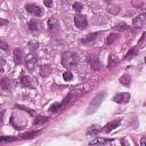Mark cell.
<instances>
[{"label":"cell","instance_id":"cell-3","mask_svg":"<svg viewBox=\"0 0 146 146\" xmlns=\"http://www.w3.org/2000/svg\"><path fill=\"white\" fill-rule=\"evenodd\" d=\"M88 90H89V84L82 83V84H79V86H75L74 88H72V90L70 92L73 96V98H76V97H80V96L87 94Z\"/></svg>","mask_w":146,"mask_h":146},{"label":"cell","instance_id":"cell-19","mask_svg":"<svg viewBox=\"0 0 146 146\" xmlns=\"http://www.w3.org/2000/svg\"><path fill=\"white\" fill-rule=\"evenodd\" d=\"M100 130H102L100 127L97 125V124H95V125H91V127L88 128L87 133H88V135H91V136H95V135H97L98 132H100Z\"/></svg>","mask_w":146,"mask_h":146},{"label":"cell","instance_id":"cell-5","mask_svg":"<svg viewBox=\"0 0 146 146\" xmlns=\"http://www.w3.org/2000/svg\"><path fill=\"white\" fill-rule=\"evenodd\" d=\"M74 24L75 26L79 29V30H83L87 27L88 25V21H87V17L84 15H81V14H76L74 16Z\"/></svg>","mask_w":146,"mask_h":146},{"label":"cell","instance_id":"cell-28","mask_svg":"<svg viewBox=\"0 0 146 146\" xmlns=\"http://www.w3.org/2000/svg\"><path fill=\"white\" fill-rule=\"evenodd\" d=\"M128 25L127 24H124V23H119L117 25H115L114 26V29L115 30H119V31H125V30H128Z\"/></svg>","mask_w":146,"mask_h":146},{"label":"cell","instance_id":"cell-4","mask_svg":"<svg viewBox=\"0 0 146 146\" xmlns=\"http://www.w3.org/2000/svg\"><path fill=\"white\" fill-rule=\"evenodd\" d=\"M25 9H26L27 13H30L31 15L36 16V17H40V16H42V14H43L41 7H40L39 5H35V3H27V5L25 6Z\"/></svg>","mask_w":146,"mask_h":146},{"label":"cell","instance_id":"cell-23","mask_svg":"<svg viewBox=\"0 0 146 146\" xmlns=\"http://www.w3.org/2000/svg\"><path fill=\"white\" fill-rule=\"evenodd\" d=\"M137 52H138V48H137V47L131 48V49L127 52V55L124 56V59H130V58H132L135 55H137Z\"/></svg>","mask_w":146,"mask_h":146},{"label":"cell","instance_id":"cell-10","mask_svg":"<svg viewBox=\"0 0 146 146\" xmlns=\"http://www.w3.org/2000/svg\"><path fill=\"white\" fill-rule=\"evenodd\" d=\"M25 65L29 70H33L34 66L36 65V57L34 55H29L25 59Z\"/></svg>","mask_w":146,"mask_h":146},{"label":"cell","instance_id":"cell-18","mask_svg":"<svg viewBox=\"0 0 146 146\" xmlns=\"http://www.w3.org/2000/svg\"><path fill=\"white\" fill-rule=\"evenodd\" d=\"M119 63V59H117V57L115 56V55H110V57H108V65H107V67L108 68H113L114 66H116V64Z\"/></svg>","mask_w":146,"mask_h":146},{"label":"cell","instance_id":"cell-35","mask_svg":"<svg viewBox=\"0 0 146 146\" xmlns=\"http://www.w3.org/2000/svg\"><path fill=\"white\" fill-rule=\"evenodd\" d=\"M145 63H146V57H145Z\"/></svg>","mask_w":146,"mask_h":146},{"label":"cell","instance_id":"cell-6","mask_svg":"<svg viewBox=\"0 0 146 146\" xmlns=\"http://www.w3.org/2000/svg\"><path fill=\"white\" fill-rule=\"evenodd\" d=\"M130 100V94L129 92H117L113 96V102L117 104H125Z\"/></svg>","mask_w":146,"mask_h":146},{"label":"cell","instance_id":"cell-25","mask_svg":"<svg viewBox=\"0 0 146 146\" xmlns=\"http://www.w3.org/2000/svg\"><path fill=\"white\" fill-rule=\"evenodd\" d=\"M131 2H132V6L133 7L140 8V7H143L146 3V0H131Z\"/></svg>","mask_w":146,"mask_h":146},{"label":"cell","instance_id":"cell-1","mask_svg":"<svg viewBox=\"0 0 146 146\" xmlns=\"http://www.w3.org/2000/svg\"><path fill=\"white\" fill-rule=\"evenodd\" d=\"M62 65L66 68H72L78 65L79 56L73 51H65L62 54Z\"/></svg>","mask_w":146,"mask_h":146},{"label":"cell","instance_id":"cell-13","mask_svg":"<svg viewBox=\"0 0 146 146\" xmlns=\"http://www.w3.org/2000/svg\"><path fill=\"white\" fill-rule=\"evenodd\" d=\"M89 65H90V67L94 71H97V70L100 68V62H99V59L96 56L95 57H91V59H89Z\"/></svg>","mask_w":146,"mask_h":146},{"label":"cell","instance_id":"cell-29","mask_svg":"<svg viewBox=\"0 0 146 146\" xmlns=\"http://www.w3.org/2000/svg\"><path fill=\"white\" fill-rule=\"evenodd\" d=\"M72 7H73V9H74L75 11H81V10H82V8H83L82 3H80V2H74Z\"/></svg>","mask_w":146,"mask_h":146},{"label":"cell","instance_id":"cell-9","mask_svg":"<svg viewBox=\"0 0 146 146\" xmlns=\"http://www.w3.org/2000/svg\"><path fill=\"white\" fill-rule=\"evenodd\" d=\"M120 123H121V120H114V121H111L110 123H107V124L104 127L103 131L106 132V133H108V132H111L112 130H114L116 127H119Z\"/></svg>","mask_w":146,"mask_h":146},{"label":"cell","instance_id":"cell-34","mask_svg":"<svg viewBox=\"0 0 146 146\" xmlns=\"http://www.w3.org/2000/svg\"><path fill=\"white\" fill-rule=\"evenodd\" d=\"M105 1H106V2H111L112 0H105Z\"/></svg>","mask_w":146,"mask_h":146},{"label":"cell","instance_id":"cell-21","mask_svg":"<svg viewBox=\"0 0 146 146\" xmlns=\"http://www.w3.org/2000/svg\"><path fill=\"white\" fill-rule=\"evenodd\" d=\"M21 82H22V84L25 86V87H31V86H32L30 78L26 76V75L24 74V72H22V74H21Z\"/></svg>","mask_w":146,"mask_h":146},{"label":"cell","instance_id":"cell-7","mask_svg":"<svg viewBox=\"0 0 146 146\" xmlns=\"http://www.w3.org/2000/svg\"><path fill=\"white\" fill-rule=\"evenodd\" d=\"M132 25L136 27H144L146 26V13H143L138 16H136L132 19Z\"/></svg>","mask_w":146,"mask_h":146},{"label":"cell","instance_id":"cell-22","mask_svg":"<svg viewBox=\"0 0 146 146\" xmlns=\"http://www.w3.org/2000/svg\"><path fill=\"white\" fill-rule=\"evenodd\" d=\"M39 26H40V24H39V22H36L35 19H32V21L29 22V29H30L31 31H38V30H39Z\"/></svg>","mask_w":146,"mask_h":146},{"label":"cell","instance_id":"cell-15","mask_svg":"<svg viewBox=\"0 0 146 146\" xmlns=\"http://www.w3.org/2000/svg\"><path fill=\"white\" fill-rule=\"evenodd\" d=\"M57 27H58V22H57V19L54 18V17H50V18L48 19V29H49L51 32H54V31L57 30Z\"/></svg>","mask_w":146,"mask_h":146},{"label":"cell","instance_id":"cell-24","mask_svg":"<svg viewBox=\"0 0 146 146\" xmlns=\"http://www.w3.org/2000/svg\"><path fill=\"white\" fill-rule=\"evenodd\" d=\"M47 121H48V117H46V116H36V117H35V120H34V125L46 123Z\"/></svg>","mask_w":146,"mask_h":146},{"label":"cell","instance_id":"cell-32","mask_svg":"<svg viewBox=\"0 0 146 146\" xmlns=\"http://www.w3.org/2000/svg\"><path fill=\"white\" fill-rule=\"evenodd\" d=\"M140 145H141V146H146V137H141V139H140Z\"/></svg>","mask_w":146,"mask_h":146},{"label":"cell","instance_id":"cell-16","mask_svg":"<svg viewBox=\"0 0 146 146\" xmlns=\"http://www.w3.org/2000/svg\"><path fill=\"white\" fill-rule=\"evenodd\" d=\"M39 133H40V130H39V131L26 132V133H23V135L18 136V139H31V138H33V137H36Z\"/></svg>","mask_w":146,"mask_h":146},{"label":"cell","instance_id":"cell-8","mask_svg":"<svg viewBox=\"0 0 146 146\" xmlns=\"http://www.w3.org/2000/svg\"><path fill=\"white\" fill-rule=\"evenodd\" d=\"M100 34H102V32H94V33H89V34H87L86 36H83V38L80 40V42H81V43H83V44L89 43V42L94 41L95 39H97V38H98V35H100Z\"/></svg>","mask_w":146,"mask_h":146},{"label":"cell","instance_id":"cell-27","mask_svg":"<svg viewBox=\"0 0 146 146\" xmlns=\"http://www.w3.org/2000/svg\"><path fill=\"white\" fill-rule=\"evenodd\" d=\"M63 79H64L65 81H71V80H73V74H72L70 71H65V72L63 73Z\"/></svg>","mask_w":146,"mask_h":146},{"label":"cell","instance_id":"cell-17","mask_svg":"<svg viewBox=\"0 0 146 146\" xmlns=\"http://www.w3.org/2000/svg\"><path fill=\"white\" fill-rule=\"evenodd\" d=\"M119 34L117 33H111L108 36H107V39H106V44L107 46H111V44H113L117 39H119Z\"/></svg>","mask_w":146,"mask_h":146},{"label":"cell","instance_id":"cell-20","mask_svg":"<svg viewBox=\"0 0 146 146\" xmlns=\"http://www.w3.org/2000/svg\"><path fill=\"white\" fill-rule=\"evenodd\" d=\"M112 143L111 139H105V138H96L95 140H91L90 141V145H96V144H99V145H105V144H110Z\"/></svg>","mask_w":146,"mask_h":146},{"label":"cell","instance_id":"cell-31","mask_svg":"<svg viewBox=\"0 0 146 146\" xmlns=\"http://www.w3.org/2000/svg\"><path fill=\"white\" fill-rule=\"evenodd\" d=\"M43 3L46 7H51L52 6V0H43Z\"/></svg>","mask_w":146,"mask_h":146},{"label":"cell","instance_id":"cell-11","mask_svg":"<svg viewBox=\"0 0 146 146\" xmlns=\"http://www.w3.org/2000/svg\"><path fill=\"white\" fill-rule=\"evenodd\" d=\"M0 86H1V89L3 91H10L11 90V83H10V80L6 76H3L1 79V82H0Z\"/></svg>","mask_w":146,"mask_h":146},{"label":"cell","instance_id":"cell-30","mask_svg":"<svg viewBox=\"0 0 146 146\" xmlns=\"http://www.w3.org/2000/svg\"><path fill=\"white\" fill-rule=\"evenodd\" d=\"M0 47H1L3 50H7V49H8V46H7V43H6L3 40H1V41H0Z\"/></svg>","mask_w":146,"mask_h":146},{"label":"cell","instance_id":"cell-14","mask_svg":"<svg viewBox=\"0 0 146 146\" xmlns=\"http://www.w3.org/2000/svg\"><path fill=\"white\" fill-rule=\"evenodd\" d=\"M119 82L122 84V86H125V87H129L130 86V82H131V76L129 74H123L122 76H120L119 79Z\"/></svg>","mask_w":146,"mask_h":146},{"label":"cell","instance_id":"cell-33","mask_svg":"<svg viewBox=\"0 0 146 146\" xmlns=\"http://www.w3.org/2000/svg\"><path fill=\"white\" fill-rule=\"evenodd\" d=\"M0 62H1V73H2L3 72V67H5V60H3L2 57L0 58Z\"/></svg>","mask_w":146,"mask_h":146},{"label":"cell","instance_id":"cell-26","mask_svg":"<svg viewBox=\"0 0 146 146\" xmlns=\"http://www.w3.org/2000/svg\"><path fill=\"white\" fill-rule=\"evenodd\" d=\"M17 139H18V137H1L0 143H11V141H15Z\"/></svg>","mask_w":146,"mask_h":146},{"label":"cell","instance_id":"cell-12","mask_svg":"<svg viewBox=\"0 0 146 146\" xmlns=\"http://www.w3.org/2000/svg\"><path fill=\"white\" fill-rule=\"evenodd\" d=\"M14 60L17 65L22 64V62H23V54H22V50L19 48L14 49Z\"/></svg>","mask_w":146,"mask_h":146},{"label":"cell","instance_id":"cell-2","mask_svg":"<svg viewBox=\"0 0 146 146\" xmlns=\"http://www.w3.org/2000/svg\"><path fill=\"white\" fill-rule=\"evenodd\" d=\"M105 96H106V92H105V91H102V92L97 94V95L92 98V100L89 103V105H88V107H87V114H88V115L94 114V113L99 108V106H100V104L103 103Z\"/></svg>","mask_w":146,"mask_h":146}]
</instances>
